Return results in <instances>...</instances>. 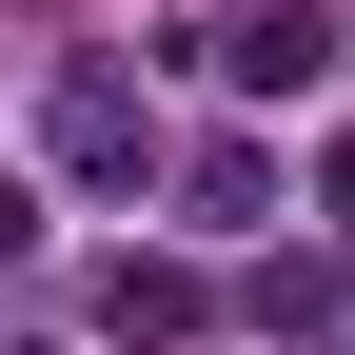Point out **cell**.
I'll list each match as a JSON object with an SVG mask.
<instances>
[{"label":"cell","instance_id":"obj_1","mask_svg":"<svg viewBox=\"0 0 355 355\" xmlns=\"http://www.w3.org/2000/svg\"><path fill=\"white\" fill-rule=\"evenodd\" d=\"M40 119H60V178H99V198H119V178H158V99H139V79L60 60V99H40Z\"/></svg>","mask_w":355,"mask_h":355},{"label":"cell","instance_id":"obj_2","mask_svg":"<svg viewBox=\"0 0 355 355\" xmlns=\"http://www.w3.org/2000/svg\"><path fill=\"white\" fill-rule=\"evenodd\" d=\"M217 79H237V99H316V79H336V20H316V0H237Z\"/></svg>","mask_w":355,"mask_h":355},{"label":"cell","instance_id":"obj_3","mask_svg":"<svg viewBox=\"0 0 355 355\" xmlns=\"http://www.w3.org/2000/svg\"><path fill=\"white\" fill-rule=\"evenodd\" d=\"M99 316L139 336V355H178V336H198V277H158V257H119V277H99Z\"/></svg>","mask_w":355,"mask_h":355},{"label":"cell","instance_id":"obj_4","mask_svg":"<svg viewBox=\"0 0 355 355\" xmlns=\"http://www.w3.org/2000/svg\"><path fill=\"white\" fill-rule=\"evenodd\" d=\"M257 217H277V158L217 139V158H198V237H257Z\"/></svg>","mask_w":355,"mask_h":355},{"label":"cell","instance_id":"obj_5","mask_svg":"<svg viewBox=\"0 0 355 355\" xmlns=\"http://www.w3.org/2000/svg\"><path fill=\"white\" fill-rule=\"evenodd\" d=\"M20 237H40V198H20V178H0V257H20Z\"/></svg>","mask_w":355,"mask_h":355},{"label":"cell","instance_id":"obj_6","mask_svg":"<svg viewBox=\"0 0 355 355\" xmlns=\"http://www.w3.org/2000/svg\"><path fill=\"white\" fill-rule=\"evenodd\" d=\"M20 355H40V336H20Z\"/></svg>","mask_w":355,"mask_h":355}]
</instances>
